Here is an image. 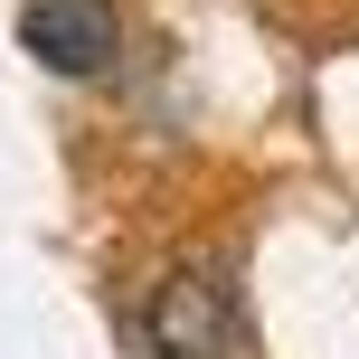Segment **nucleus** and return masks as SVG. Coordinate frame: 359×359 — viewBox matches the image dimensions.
<instances>
[{
    "label": "nucleus",
    "instance_id": "nucleus-1",
    "mask_svg": "<svg viewBox=\"0 0 359 359\" xmlns=\"http://www.w3.org/2000/svg\"><path fill=\"white\" fill-rule=\"evenodd\" d=\"M236 331H246V303H236V265L227 255H180L161 284L142 293L151 359H227Z\"/></svg>",
    "mask_w": 359,
    "mask_h": 359
},
{
    "label": "nucleus",
    "instance_id": "nucleus-2",
    "mask_svg": "<svg viewBox=\"0 0 359 359\" xmlns=\"http://www.w3.org/2000/svg\"><path fill=\"white\" fill-rule=\"evenodd\" d=\"M19 48L48 76L86 86L123 57V19H114V0H19Z\"/></svg>",
    "mask_w": 359,
    "mask_h": 359
}]
</instances>
